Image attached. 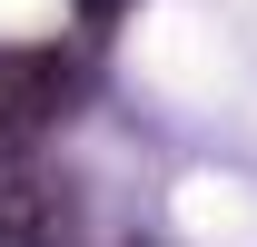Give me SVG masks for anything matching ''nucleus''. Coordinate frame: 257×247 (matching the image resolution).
Masks as SVG:
<instances>
[{"label": "nucleus", "mask_w": 257, "mask_h": 247, "mask_svg": "<svg viewBox=\"0 0 257 247\" xmlns=\"http://www.w3.org/2000/svg\"><path fill=\"white\" fill-rule=\"evenodd\" d=\"M69 227V178H50L30 149L0 158V247H50Z\"/></svg>", "instance_id": "2"}, {"label": "nucleus", "mask_w": 257, "mask_h": 247, "mask_svg": "<svg viewBox=\"0 0 257 247\" xmlns=\"http://www.w3.org/2000/svg\"><path fill=\"white\" fill-rule=\"evenodd\" d=\"M79 79L89 69L69 60V50H0V158H20L50 119H69Z\"/></svg>", "instance_id": "1"}]
</instances>
